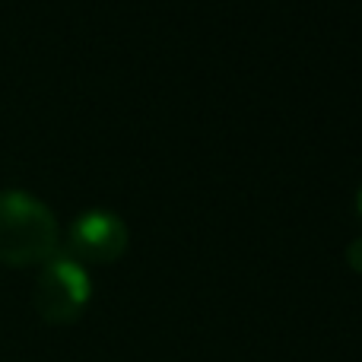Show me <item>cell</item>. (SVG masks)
<instances>
[{"mask_svg": "<svg viewBox=\"0 0 362 362\" xmlns=\"http://www.w3.org/2000/svg\"><path fill=\"white\" fill-rule=\"evenodd\" d=\"M57 219L29 191H0V261L13 267L51 261L57 251Z\"/></svg>", "mask_w": 362, "mask_h": 362, "instance_id": "6da1fadb", "label": "cell"}, {"mask_svg": "<svg viewBox=\"0 0 362 362\" xmlns=\"http://www.w3.org/2000/svg\"><path fill=\"white\" fill-rule=\"evenodd\" d=\"M93 283L74 257H51L35 283V308L48 325H70L83 315Z\"/></svg>", "mask_w": 362, "mask_h": 362, "instance_id": "7a4b0ae2", "label": "cell"}, {"mask_svg": "<svg viewBox=\"0 0 362 362\" xmlns=\"http://www.w3.org/2000/svg\"><path fill=\"white\" fill-rule=\"evenodd\" d=\"M70 248L83 261H115L127 248V226L118 213L108 210H89L76 216L70 229Z\"/></svg>", "mask_w": 362, "mask_h": 362, "instance_id": "3957f363", "label": "cell"}, {"mask_svg": "<svg viewBox=\"0 0 362 362\" xmlns=\"http://www.w3.org/2000/svg\"><path fill=\"white\" fill-rule=\"evenodd\" d=\"M346 257H350L353 267L362 270V235H359V238H353V242H350V248H346Z\"/></svg>", "mask_w": 362, "mask_h": 362, "instance_id": "277c9868", "label": "cell"}, {"mask_svg": "<svg viewBox=\"0 0 362 362\" xmlns=\"http://www.w3.org/2000/svg\"><path fill=\"white\" fill-rule=\"evenodd\" d=\"M356 206H359V213H362V187H359V194H356Z\"/></svg>", "mask_w": 362, "mask_h": 362, "instance_id": "5b68a950", "label": "cell"}]
</instances>
